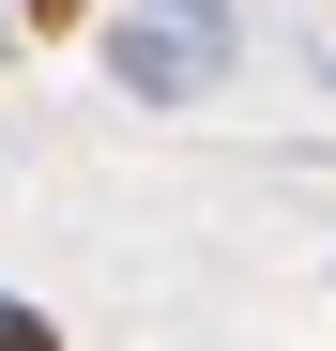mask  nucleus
Here are the masks:
<instances>
[{"instance_id": "1", "label": "nucleus", "mask_w": 336, "mask_h": 351, "mask_svg": "<svg viewBox=\"0 0 336 351\" xmlns=\"http://www.w3.org/2000/svg\"><path fill=\"white\" fill-rule=\"evenodd\" d=\"M92 62L123 77L138 107H199L214 77H230V46H199V31H168V16H107V31H92Z\"/></svg>"}, {"instance_id": "4", "label": "nucleus", "mask_w": 336, "mask_h": 351, "mask_svg": "<svg viewBox=\"0 0 336 351\" xmlns=\"http://www.w3.org/2000/svg\"><path fill=\"white\" fill-rule=\"evenodd\" d=\"M0 351H62V321H46V306H16V290H0Z\"/></svg>"}, {"instance_id": "2", "label": "nucleus", "mask_w": 336, "mask_h": 351, "mask_svg": "<svg viewBox=\"0 0 336 351\" xmlns=\"http://www.w3.org/2000/svg\"><path fill=\"white\" fill-rule=\"evenodd\" d=\"M138 16H168V31H199V46H230V0H138Z\"/></svg>"}, {"instance_id": "3", "label": "nucleus", "mask_w": 336, "mask_h": 351, "mask_svg": "<svg viewBox=\"0 0 336 351\" xmlns=\"http://www.w3.org/2000/svg\"><path fill=\"white\" fill-rule=\"evenodd\" d=\"M16 31H107V0H16Z\"/></svg>"}]
</instances>
